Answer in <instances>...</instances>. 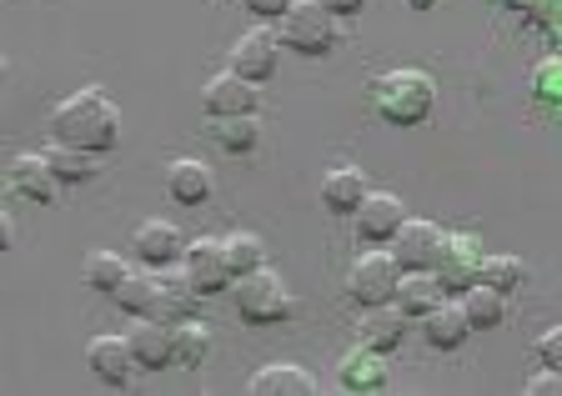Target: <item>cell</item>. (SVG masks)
<instances>
[{"label": "cell", "instance_id": "cell-1", "mask_svg": "<svg viewBox=\"0 0 562 396\" xmlns=\"http://www.w3.org/2000/svg\"><path fill=\"white\" fill-rule=\"evenodd\" d=\"M50 131H56V140L60 146H70V151L101 156V151H111V146L121 140V111L111 105V95L105 91L86 86V91L66 95V101L56 105Z\"/></svg>", "mask_w": 562, "mask_h": 396}, {"label": "cell", "instance_id": "cell-2", "mask_svg": "<svg viewBox=\"0 0 562 396\" xmlns=\"http://www.w3.org/2000/svg\"><path fill=\"white\" fill-rule=\"evenodd\" d=\"M437 101V86L427 70H386L372 86V105L386 126H417Z\"/></svg>", "mask_w": 562, "mask_h": 396}, {"label": "cell", "instance_id": "cell-3", "mask_svg": "<svg viewBox=\"0 0 562 396\" xmlns=\"http://www.w3.org/2000/svg\"><path fill=\"white\" fill-rule=\"evenodd\" d=\"M236 312H241V321H251V327H277V321H286V316L296 312L292 286L267 267L246 271V276H236Z\"/></svg>", "mask_w": 562, "mask_h": 396}, {"label": "cell", "instance_id": "cell-4", "mask_svg": "<svg viewBox=\"0 0 562 396\" xmlns=\"http://www.w3.org/2000/svg\"><path fill=\"white\" fill-rule=\"evenodd\" d=\"M281 46H292L296 56H327L337 46V15H327L316 0H292V11L281 15Z\"/></svg>", "mask_w": 562, "mask_h": 396}, {"label": "cell", "instance_id": "cell-5", "mask_svg": "<svg viewBox=\"0 0 562 396\" xmlns=\"http://www.w3.org/2000/svg\"><path fill=\"white\" fill-rule=\"evenodd\" d=\"M397 261L382 257V251H367V257L351 261L347 271V296L357 306H376V302H392V292H397Z\"/></svg>", "mask_w": 562, "mask_h": 396}, {"label": "cell", "instance_id": "cell-6", "mask_svg": "<svg viewBox=\"0 0 562 396\" xmlns=\"http://www.w3.org/2000/svg\"><path fill=\"white\" fill-rule=\"evenodd\" d=\"M392 241H397V257H392L397 271H432L447 251V231L437 222H402Z\"/></svg>", "mask_w": 562, "mask_h": 396}, {"label": "cell", "instance_id": "cell-7", "mask_svg": "<svg viewBox=\"0 0 562 396\" xmlns=\"http://www.w3.org/2000/svg\"><path fill=\"white\" fill-rule=\"evenodd\" d=\"M181 271H187V281L196 286V296H216L232 286V271H226V251L216 236H201V241H191L187 251H181Z\"/></svg>", "mask_w": 562, "mask_h": 396}, {"label": "cell", "instance_id": "cell-8", "mask_svg": "<svg viewBox=\"0 0 562 396\" xmlns=\"http://www.w3.org/2000/svg\"><path fill=\"white\" fill-rule=\"evenodd\" d=\"M277 35L271 31H246L236 35V46H232V76H241V81L261 86L277 76Z\"/></svg>", "mask_w": 562, "mask_h": 396}, {"label": "cell", "instance_id": "cell-9", "mask_svg": "<svg viewBox=\"0 0 562 396\" xmlns=\"http://www.w3.org/2000/svg\"><path fill=\"white\" fill-rule=\"evenodd\" d=\"M477 241L472 236H447V251H442V261L432 267V276H437V286H442V296H462L477 281Z\"/></svg>", "mask_w": 562, "mask_h": 396}, {"label": "cell", "instance_id": "cell-10", "mask_svg": "<svg viewBox=\"0 0 562 396\" xmlns=\"http://www.w3.org/2000/svg\"><path fill=\"white\" fill-rule=\"evenodd\" d=\"M201 101H206V116L211 121H222V116H257V86L241 81V76H232V70L211 76Z\"/></svg>", "mask_w": 562, "mask_h": 396}, {"label": "cell", "instance_id": "cell-11", "mask_svg": "<svg viewBox=\"0 0 562 396\" xmlns=\"http://www.w3.org/2000/svg\"><path fill=\"white\" fill-rule=\"evenodd\" d=\"M126 347H131V357H136V366H146V372L171 366V321H161V316H136V327L126 331Z\"/></svg>", "mask_w": 562, "mask_h": 396}, {"label": "cell", "instance_id": "cell-12", "mask_svg": "<svg viewBox=\"0 0 562 396\" xmlns=\"http://www.w3.org/2000/svg\"><path fill=\"white\" fill-rule=\"evenodd\" d=\"M351 216H357V236L362 241H392V231L407 222V211H402V201L392 191H367L362 206L351 211Z\"/></svg>", "mask_w": 562, "mask_h": 396}, {"label": "cell", "instance_id": "cell-13", "mask_svg": "<svg viewBox=\"0 0 562 396\" xmlns=\"http://www.w3.org/2000/svg\"><path fill=\"white\" fill-rule=\"evenodd\" d=\"M402 321H407V316H402L392 302L362 306V321H357V341H362L367 351H376V357H386V351L402 347V331H407Z\"/></svg>", "mask_w": 562, "mask_h": 396}, {"label": "cell", "instance_id": "cell-14", "mask_svg": "<svg viewBox=\"0 0 562 396\" xmlns=\"http://www.w3.org/2000/svg\"><path fill=\"white\" fill-rule=\"evenodd\" d=\"M136 261L146 271H161V267H171V261H181V251H187V241H181V231H176L171 222H146V226H136Z\"/></svg>", "mask_w": 562, "mask_h": 396}, {"label": "cell", "instance_id": "cell-15", "mask_svg": "<svg viewBox=\"0 0 562 396\" xmlns=\"http://www.w3.org/2000/svg\"><path fill=\"white\" fill-rule=\"evenodd\" d=\"M86 366L95 372V382L126 386L131 372H136V357H131V347L121 337H91V347H86Z\"/></svg>", "mask_w": 562, "mask_h": 396}, {"label": "cell", "instance_id": "cell-16", "mask_svg": "<svg viewBox=\"0 0 562 396\" xmlns=\"http://www.w3.org/2000/svg\"><path fill=\"white\" fill-rule=\"evenodd\" d=\"M422 337H427V347H437V351H457L472 337V327H468V316H462V306H457L452 296H442L432 312H422Z\"/></svg>", "mask_w": 562, "mask_h": 396}, {"label": "cell", "instance_id": "cell-17", "mask_svg": "<svg viewBox=\"0 0 562 396\" xmlns=\"http://www.w3.org/2000/svg\"><path fill=\"white\" fill-rule=\"evenodd\" d=\"M191 306H196V286L187 281V271L176 267H161L156 271V312L161 321H181V316H191Z\"/></svg>", "mask_w": 562, "mask_h": 396}, {"label": "cell", "instance_id": "cell-18", "mask_svg": "<svg viewBox=\"0 0 562 396\" xmlns=\"http://www.w3.org/2000/svg\"><path fill=\"white\" fill-rule=\"evenodd\" d=\"M367 191L372 186H367V176L357 166H337V171L322 176V206L337 211V216H351V211L362 206Z\"/></svg>", "mask_w": 562, "mask_h": 396}, {"label": "cell", "instance_id": "cell-19", "mask_svg": "<svg viewBox=\"0 0 562 396\" xmlns=\"http://www.w3.org/2000/svg\"><path fill=\"white\" fill-rule=\"evenodd\" d=\"M211 166L206 161H171L166 166V196L181 201V206H201L211 196Z\"/></svg>", "mask_w": 562, "mask_h": 396}, {"label": "cell", "instance_id": "cell-20", "mask_svg": "<svg viewBox=\"0 0 562 396\" xmlns=\"http://www.w3.org/2000/svg\"><path fill=\"white\" fill-rule=\"evenodd\" d=\"M11 186L21 191V196H31V201H56V191H60V181L50 176V166H46V156H35V151H25V156H15L11 161Z\"/></svg>", "mask_w": 562, "mask_h": 396}, {"label": "cell", "instance_id": "cell-21", "mask_svg": "<svg viewBox=\"0 0 562 396\" xmlns=\"http://www.w3.org/2000/svg\"><path fill=\"white\" fill-rule=\"evenodd\" d=\"M437 302H442V286H437L432 271H402V276H397V292H392V306H397L402 316H422V312H432Z\"/></svg>", "mask_w": 562, "mask_h": 396}, {"label": "cell", "instance_id": "cell-22", "mask_svg": "<svg viewBox=\"0 0 562 396\" xmlns=\"http://www.w3.org/2000/svg\"><path fill=\"white\" fill-rule=\"evenodd\" d=\"M316 382L292 362H271L251 376V396H312Z\"/></svg>", "mask_w": 562, "mask_h": 396}, {"label": "cell", "instance_id": "cell-23", "mask_svg": "<svg viewBox=\"0 0 562 396\" xmlns=\"http://www.w3.org/2000/svg\"><path fill=\"white\" fill-rule=\"evenodd\" d=\"M457 306H462V316H468L472 331H487V327H503L507 316V296L492 292V286H482V281H472L468 292L457 296Z\"/></svg>", "mask_w": 562, "mask_h": 396}, {"label": "cell", "instance_id": "cell-24", "mask_svg": "<svg viewBox=\"0 0 562 396\" xmlns=\"http://www.w3.org/2000/svg\"><path fill=\"white\" fill-rule=\"evenodd\" d=\"M206 351H211L206 321H191V316L171 321V362L176 366H201V357H206Z\"/></svg>", "mask_w": 562, "mask_h": 396}, {"label": "cell", "instance_id": "cell-25", "mask_svg": "<svg viewBox=\"0 0 562 396\" xmlns=\"http://www.w3.org/2000/svg\"><path fill=\"white\" fill-rule=\"evenodd\" d=\"M337 382L347 386V392H376V386H382V362H376V351H367V347L347 351L337 366Z\"/></svg>", "mask_w": 562, "mask_h": 396}, {"label": "cell", "instance_id": "cell-26", "mask_svg": "<svg viewBox=\"0 0 562 396\" xmlns=\"http://www.w3.org/2000/svg\"><path fill=\"white\" fill-rule=\"evenodd\" d=\"M257 140H261L257 116H222L216 121V146H222V151L246 156V151H257Z\"/></svg>", "mask_w": 562, "mask_h": 396}, {"label": "cell", "instance_id": "cell-27", "mask_svg": "<svg viewBox=\"0 0 562 396\" xmlns=\"http://www.w3.org/2000/svg\"><path fill=\"white\" fill-rule=\"evenodd\" d=\"M477 281L482 286H492V292H517V286H522L527 281V267L517 257H482L477 261Z\"/></svg>", "mask_w": 562, "mask_h": 396}, {"label": "cell", "instance_id": "cell-28", "mask_svg": "<svg viewBox=\"0 0 562 396\" xmlns=\"http://www.w3.org/2000/svg\"><path fill=\"white\" fill-rule=\"evenodd\" d=\"M46 166H50V176H56L60 186H81V181H91L95 176L91 156L70 151V146H60V140H56V151H46Z\"/></svg>", "mask_w": 562, "mask_h": 396}, {"label": "cell", "instance_id": "cell-29", "mask_svg": "<svg viewBox=\"0 0 562 396\" xmlns=\"http://www.w3.org/2000/svg\"><path fill=\"white\" fill-rule=\"evenodd\" d=\"M116 302H121V312H131V316H151L156 312V271H146V276L131 271L116 286Z\"/></svg>", "mask_w": 562, "mask_h": 396}, {"label": "cell", "instance_id": "cell-30", "mask_svg": "<svg viewBox=\"0 0 562 396\" xmlns=\"http://www.w3.org/2000/svg\"><path fill=\"white\" fill-rule=\"evenodd\" d=\"M222 251H226V271H232V281L236 276H246V271H257L261 267V241L251 231H236V236H226L222 241Z\"/></svg>", "mask_w": 562, "mask_h": 396}, {"label": "cell", "instance_id": "cell-31", "mask_svg": "<svg viewBox=\"0 0 562 396\" xmlns=\"http://www.w3.org/2000/svg\"><path fill=\"white\" fill-rule=\"evenodd\" d=\"M131 276V267L121 257H111V251H95L91 261H86V281H91L95 292H105V296H116V286Z\"/></svg>", "mask_w": 562, "mask_h": 396}, {"label": "cell", "instance_id": "cell-32", "mask_svg": "<svg viewBox=\"0 0 562 396\" xmlns=\"http://www.w3.org/2000/svg\"><path fill=\"white\" fill-rule=\"evenodd\" d=\"M538 362L552 366V372H562V327H548L538 337Z\"/></svg>", "mask_w": 562, "mask_h": 396}, {"label": "cell", "instance_id": "cell-33", "mask_svg": "<svg viewBox=\"0 0 562 396\" xmlns=\"http://www.w3.org/2000/svg\"><path fill=\"white\" fill-rule=\"evenodd\" d=\"M562 66H558V60H542V66H538V101H558V95H562Z\"/></svg>", "mask_w": 562, "mask_h": 396}, {"label": "cell", "instance_id": "cell-34", "mask_svg": "<svg viewBox=\"0 0 562 396\" xmlns=\"http://www.w3.org/2000/svg\"><path fill=\"white\" fill-rule=\"evenodd\" d=\"M527 396H552V392H562V372H552V366H542L538 376H532V382L522 386Z\"/></svg>", "mask_w": 562, "mask_h": 396}, {"label": "cell", "instance_id": "cell-35", "mask_svg": "<svg viewBox=\"0 0 562 396\" xmlns=\"http://www.w3.org/2000/svg\"><path fill=\"white\" fill-rule=\"evenodd\" d=\"M257 15H267V21H281V15L292 11V0H246Z\"/></svg>", "mask_w": 562, "mask_h": 396}, {"label": "cell", "instance_id": "cell-36", "mask_svg": "<svg viewBox=\"0 0 562 396\" xmlns=\"http://www.w3.org/2000/svg\"><path fill=\"white\" fill-rule=\"evenodd\" d=\"M316 5H322L327 15H357V11L367 5V0H316Z\"/></svg>", "mask_w": 562, "mask_h": 396}, {"label": "cell", "instance_id": "cell-37", "mask_svg": "<svg viewBox=\"0 0 562 396\" xmlns=\"http://www.w3.org/2000/svg\"><path fill=\"white\" fill-rule=\"evenodd\" d=\"M15 246V222H11V211L0 206V251H11Z\"/></svg>", "mask_w": 562, "mask_h": 396}, {"label": "cell", "instance_id": "cell-38", "mask_svg": "<svg viewBox=\"0 0 562 396\" xmlns=\"http://www.w3.org/2000/svg\"><path fill=\"white\" fill-rule=\"evenodd\" d=\"M412 5H417V11H427V5H437V0H412Z\"/></svg>", "mask_w": 562, "mask_h": 396}, {"label": "cell", "instance_id": "cell-39", "mask_svg": "<svg viewBox=\"0 0 562 396\" xmlns=\"http://www.w3.org/2000/svg\"><path fill=\"white\" fill-rule=\"evenodd\" d=\"M0 81H5V56H0Z\"/></svg>", "mask_w": 562, "mask_h": 396}]
</instances>
